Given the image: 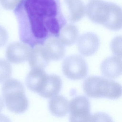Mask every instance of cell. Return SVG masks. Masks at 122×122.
<instances>
[{"mask_svg": "<svg viewBox=\"0 0 122 122\" xmlns=\"http://www.w3.org/2000/svg\"><path fill=\"white\" fill-rule=\"evenodd\" d=\"M28 60L32 69H44L50 60L46 53L43 45H40L32 48Z\"/></svg>", "mask_w": 122, "mask_h": 122, "instance_id": "cell-12", "label": "cell"}, {"mask_svg": "<svg viewBox=\"0 0 122 122\" xmlns=\"http://www.w3.org/2000/svg\"><path fill=\"white\" fill-rule=\"evenodd\" d=\"M32 49L23 43H12L7 48L6 57L12 63H22L28 60Z\"/></svg>", "mask_w": 122, "mask_h": 122, "instance_id": "cell-8", "label": "cell"}, {"mask_svg": "<svg viewBox=\"0 0 122 122\" xmlns=\"http://www.w3.org/2000/svg\"><path fill=\"white\" fill-rule=\"evenodd\" d=\"M52 98L49 103L51 113L58 117L66 115L69 111V102L67 99L61 95H56Z\"/></svg>", "mask_w": 122, "mask_h": 122, "instance_id": "cell-14", "label": "cell"}, {"mask_svg": "<svg viewBox=\"0 0 122 122\" xmlns=\"http://www.w3.org/2000/svg\"><path fill=\"white\" fill-rule=\"evenodd\" d=\"M62 69L64 75L72 80H81L87 74L86 62L82 57L78 55L67 57L63 61Z\"/></svg>", "mask_w": 122, "mask_h": 122, "instance_id": "cell-5", "label": "cell"}, {"mask_svg": "<svg viewBox=\"0 0 122 122\" xmlns=\"http://www.w3.org/2000/svg\"><path fill=\"white\" fill-rule=\"evenodd\" d=\"M100 44L98 37L93 33H84L78 39V48L81 55L91 56L97 51Z\"/></svg>", "mask_w": 122, "mask_h": 122, "instance_id": "cell-9", "label": "cell"}, {"mask_svg": "<svg viewBox=\"0 0 122 122\" xmlns=\"http://www.w3.org/2000/svg\"><path fill=\"white\" fill-rule=\"evenodd\" d=\"M86 14L93 22L113 31L122 25V10L117 5L103 0H91L86 8Z\"/></svg>", "mask_w": 122, "mask_h": 122, "instance_id": "cell-2", "label": "cell"}, {"mask_svg": "<svg viewBox=\"0 0 122 122\" xmlns=\"http://www.w3.org/2000/svg\"><path fill=\"white\" fill-rule=\"evenodd\" d=\"M14 10L20 39L32 48L58 38L67 24L60 0H22Z\"/></svg>", "mask_w": 122, "mask_h": 122, "instance_id": "cell-1", "label": "cell"}, {"mask_svg": "<svg viewBox=\"0 0 122 122\" xmlns=\"http://www.w3.org/2000/svg\"><path fill=\"white\" fill-rule=\"evenodd\" d=\"M100 68L102 74L106 77L116 78L122 73L121 58L116 56L108 57L102 61Z\"/></svg>", "mask_w": 122, "mask_h": 122, "instance_id": "cell-10", "label": "cell"}, {"mask_svg": "<svg viewBox=\"0 0 122 122\" xmlns=\"http://www.w3.org/2000/svg\"><path fill=\"white\" fill-rule=\"evenodd\" d=\"M43 46L46 53L50 60H58L65 56V48L64 45L58 38H49Z\"/></svg>", "mask_w": 122, "mask_h": 122, "instance_id": "cell-11", "label": "cell"}, {"mask_svg": "<svg viewBox=\"0 0 122 122\" xmlns=\"http://www.w3.org/2000/svg\"><path fill=\"white\" fill-rule=\"evenodd\" d=\"M8 34L4 28L0 26V48L5 45L8 40Z\"/></svg>", "mask_w": 122, "mask_h": 122, "instance_id": "cell-19", "label": "cell"}, {"mask_svg": "<svg viewBox=\"0 0 122 122\" xmlns=\"http://www.w3.org/2000/svg\"><path fill=\"white\" fill-rule=\"evenodd\" d=\"M4 107V101L1 97H0V112L2 111Z\"/></svg>", "mask_w": 122, "mask_h": 122, "instance_id": "cell-20", "label": "cell"}, {"mask_svg": "<svg viewBox=\"0 0 122 122\" xmlns=\"http://www.w3.org/2000/svg\"><path fill=\"white\" fill-rule=\"evenodd\" d=\"M121 41V37H116L112 41L111 43V48L112 52L116 56L121 58L122 57Z\"/></svg>", "mask_w": 122, "mask_h": 122, "instance_id": "cell-17", "label": "cell"}, {"mask_svg": "<svg viewBox=\"0 0 122 122\" xmlns=\"http://www.w3.org/2000/svg\"><path fill=\"white\" fill-rule=\"evenodd\" d=\"M83 90L87 96L93 98L116 99L122 95V88L119 83L98 76L87 78L83 82Z\"/></svg>", "mask_w": 122, "mask_h": 122, "instance_id": "cell-3", "label": "cell"}, {"mask_svg": "<svg viewBox=\"0 0 122 122\" xmlns=\"http://www.w3.org/2000/svg\"><path fill=\"white\" fill-rule=\"evenodd\" d=\"M12 67L7 61L0 59V83L5 82L12 75Z\"/></svg>", "mask_w": 122, "mask_h": 122, "instance_id": "cell-16", "label": "cell"}, {"mask_svg": "<svg viewBox=\"0 0 122 122\" xmlns=\"http://www.w3.org/2000/svg\"><path fill=\"white\" fill-rule=\"evenodd\" d=\"M79 31L77 28L72 24H67L61 29L58 38L66 46H71L77 40Z\"/></svg>", "mask_w": 122, "mask_h": 122, "instance_id": "cell-15", "label": "cell"}, {"mask_svg": "<svg viewBox=\"0 0 122 122\" xmlns=\"http://www.w3.org/2000/svg\"><path fill=\"white\" fill-rule=\"evenodd\" d=\"M90 104L88 99L83 96L73 98L69 102V110L71 122H90Z\"/></svg>", "mask_w": 122, "mask_h": 122, "instance_id": "cell-6", "label": "cell"}, {"mask_svg": "<svg viewBox=\"0 0 122 122\" xmlns=\"http://www.w3.org/2000/svg\"><path fill=\"white\" fill-rule=\"evenodd\" d=\"M22 0H1L2 6L7 10H14Z\"/></svg>", "mask_w": 122, "mask_h": 122, "instance_id": "cell-18", "label": "cell"}, {"mask_svg": "<svg viewBox=\"0 0 122 122\" xmlns=\"http://www.w3.org/2000/svg\"><path fill=\"white\" fill-rule=\"evenodd\" d=\"M62 86V80L59 76L47 74L41 80L36 92L43 97L50 98L59 93Z\"/></svg>", "mask_w": 122, "mask_h": 122, "instance_id": "cell-7", "label": "cell"}, {"mask_svg": "<svg viewBox=\"0 0 122 122\" xmlns=\"http://www.w3.org/2000/svg\"><path fill=\"white\" fill-rule=\"evenodd\" d=\"M67 9L68 20L71 22L80 20L85 16L86 8L81 0H65Z\"/></svg>", "mask_w": 122, "mask_h": 122, "instance_id": "cell-13", "label": "cell"}, {"mask_svg": "<svg viewBox=\"0 0 122 122\" xmlns=\"http://www.w3.org/2000/svg\"><path fill=\"white\" fill-rule=\"evenodd\" d=\"M3 96L7 107L16 113L25 111L29 106V101L25 96L22 83L15 79H8L2 88Z\"/></svg>", "mask_w": 122, "mask_h": 122, "instance_id": "cell-4", "label": "cell"}]
</instances>
